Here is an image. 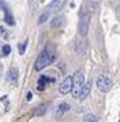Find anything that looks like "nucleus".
Masks as SVG:
<instances>
[{"instance_id":"9b49d317","label":"nucleus","mask_w":120,"mask_h":122,"mask_svg":"<svg viewBox=\"0 0 120 122\" xmlns=\"http://www.w3.org/2000/svg\"><path fill=\"white\" fill-rule=\"evenodd\" d=\"M86 51V41L85 40H76L75 41V52L82 55Z\"/></svg>"},{"instance_id":"f3484780","label":"nucleus","mask_w":120,"mask_h":122,"mask_svg":"<svg viewBox=\"0 0 120 122\" xmlns=\"http://www.w3.org/2000/svg\"><path fill=\"white\" fill-rule=\"evenodd\" d=\"M48 18H49V12H48V11H45L42 15H41V17L38 18V23H40V25H42V23L45 22L46 19H48Z\"/></svg>"},{"instance_id":"dca6fc26","label":"nucleus","mask_w":120,"mask_h":122,"mask_svg":"<svg viewBox=\"0 0 120 122\" xmlns=\"http://www.w3.org/2000/svg\"><path fill=\"white\" fill-rule=\"evenodd\" d=\"M83 122H98V119H97V117L96 115H93V114H87V115L85 117Z\"/></svg>"},{"instance_id":"1a4fd4ad","label":"nucleus","mask_w":120,"mask_h":122,"mask_svg":"<svg viewBox=\"0 0 120 122\" xmlns=\"http://www.w3.org/2000/svg\"><path fill=\"white\" fill-rule=\"evenodd\" d=\"M18 69L16 67H11L8 73H7V80L10 81V82H16L18 81Z\"/></svg>"},{"instance_id":"a211bd4d","label":"nucleus","mask_w":120,"mask_h":122,"mask_svg":"<svg viewBox=\"0 0 120 122\" xmlns=\"http://www.w3.org/2000/svg\"><path fill=\"white\" fill-rule=\"evenodd\" d=\"M26 44H27V40L26 41H25V43H22V44H19V47H18V48H19V54H23V52H25V50H26Z\"/></svg>"},{"instance_id":"f257e3e1","label":"nucleus","mask_w":120,"mask_h":122,"mask_svg":"<svg viewBox=\"0 0 120 122\" xmlns=\"http://www.w3.org/2000/svg\"><path fill=\"white\" fill-rule=\"evenodd\" d=\"M53 61H55V52L51 51L49 48H45V50L37 56L36 63H34V69H36L37 71H41V70H44L46 66H49Z\"/></svg>"},{"instance_id":"0eeeda50","label":"nucleus","mask_w":120,"mask_h":122,"mask_svg":"<svg viewBox=\"0 0 120 122\" xmlns=\"http://www.w3.org/2000/svg\"><path fill=\"white\" fill-rule=\"evenodd\" d=\"M53 81H55L53 78H48L46 76H41L40 80H38V82H37V89L38 91H44V89L46 88V84L53 82Z\"/></svg>"},{"instance_id":"2eb2a0df","label":"nucleus","mask_w":120,"mask_h":122,"mask_svg":"<svg viewBox=\"0 0 120 122\" xmlns=\"http://www.w3.org/2000/svg\"><path fill=\"white\" fill-rule=\"evenodd\" d=\"M4 21L8 25H15V21H14V18H12V15H11V12H10V10L8 8H4Z\"/></svg>"},{"instance_id":"423d86ee","label":"nucleus","mask_w":120,"mask_h":122,"mask_svg":"<svg viewBox=\"0 0 120 122\" xmlns=\"http://www.w3.org/2000/svg\"><path fill=\"white\" fill-rule=\"evenodd\" d=\"M64 4H65V0H52L48 6V10L52 12H57L63 8Z\"/></svg>"},{"instance_id":"4468645a","label":"nucleus","mask_w":120,"mask_h":122,"mask_svg":"<svg viewBox=\"0 0 120 122\" xmlns=\"http://www.w3.org/2000/svg\"><path fill=\"white\" fill-rule=\"evenodd\" d=\"M68 110H70V104H68V103H65V102H63V103L57 107V112H56V115L60 118V117L64 115L65 112H68Z\"/></svg>"},{"instance_id":"ddd939ff","label":"nucleus","mask_w":120,"mask_h":122,"mask_svg":"<svg viewBox=\"0 0 120 122\" xmlns=\"http://www.w3.org/2000/svg\"><path fill=\"white\" fill-rule=\"evenodd\" d=\"M64 17H61V15H57V17H55L53 19H52V22H51V26L55 29L57 28H61L63 25H64Z\"/></svg>"},{"instance_id":"20e7f679","label":"nucleus","mask_w":120,"mask_h":122,"mask_svg":"<svg viewBox=\"0 0 120 122\" xmlns=\"http://www.w3.org/2000/svg\"><path fill=\"white\" fill-rule=\"evenodd\" d=\"M112 80L108 77V76H105V74H101V76H98L97 78V86L98 89L101 91V92H106L109 89L112 88Z\"/></svg>"},{"instance_id":"5701e85b","label":"nucleus","mask_w":120,"mask_h":122,"mask_svg":"<svg viewBox=\"0 0 120 122\" xmlns=\"http://www.w3.org/2000/svg\"><path fill=\"white\" fill-rule=\"evenodd\" d=\"M29 4H30V6H32V4H33V0H29Z\"/></svg>"},{"instance_id":"6e6552de","label":"nucleus","mask_w":120,"mask_h":122,"mask_svg":"<svg viewBox=\"0 0 120 122\" xmlns=\"http://www.w3.org/2000/svg\"><path fill=\"white\" fill-rule=\"evenodd\" d=\"M96 10H97V4L94 3V1H86L85 4H83V11L87 12V14H96Z\"/></svg>"},{"instance_id":"9d476101","label":"nucleus","mask_w":120,"mask_h":122,"mask_svg":"<svg viewBox=\"0 0 120 122\" xmlns=\"http://www.w3.org/2000/svg\"><path fill=\"white\" fill-rule=\"evenodd\" d=\"M49 106H51L49 103H44V104H41V106H38V107H36V108H34V115H36V117L44 115V114L48 111Z\"/></svg>"},{"instance_id":"b1692460","label":"nucleus","mask_w":120,"mask_h":122,"mask_svg":"<svg viewBox=\"0 0 120 122\" xmlns=\"http://www.w3.org/2000/svg\"><path fill=\"white\" fill-rule=\"evenodd\" d=\"M119 18H120V10H119Z\"/></svg>"},{"instance_id":"f03ea898","label":"nucleus","mask_w":120,"mask_h":122,"mask_svg":"<svg viewBox=\"0 0 120 122\" xmlns=\"http://www.w3.org/2000/svg\"><path fill=\"white\" fill-rule=\"evenodd\" d=\"M83 81H85V77H83V73L82 71H76L72 76V89H71V93H72L74 97H79L82 86L85 84Z\"/></svg>"},{"instance_id":"39448f33","label":"nucleus","mask_w":120,"mask_h":122,"mask_svg":"<svg viewBox=\"0 0 120 122\" xmlns=\"http://www.w3.org/2000/svg\"><path fill=\"white\" fill-rule=\"evenodd\" d=\"M71 89H72V77H65L61 84H60V88H59V92L61 95H67L68 92H71Z\"/></svg>"},{"instance_id":"412c9836","label":"nucleus","mask_w":120,"mask_h":122,"mask_svg":"<svg viewBox=\"0 0 120 122\" xmlns=\"http://www.w3.org/2000/svg\"><path fill=\"white\" fill-rule=\"evenodd\" d=\"M32 97H33L32 92H29V93H27V100H29V102H30V100H32Z\"/></svg>"},{"instance_id":"f8f14e48","label":"nucleus","mask_w":120,"mask_h":122,"mask_svg":"<svg viewBox=\"0 0 120 122\" xmlns=\"http://www.w3.org/2000/svg\"><path fill=\"white\" fill-rule=\"evenodd\" d=\"M90 91H92V81H87V82L83 84V86H82L81 95H79V99H85L87 95L90 93Z\"/></svg>"},{"instance_id":"7ed1b4c3","label":"nucleus","mask_w":120,"mask_h":122,"mask_svg":"<svg viewBox=\"0 0 120 122\" xmlns=\"http://www.w3.org/2000/svg\"><path fill=\"white\" fill-rule=\"evenodd\" d=\"M90 14H87V12H82L81 14V19H79V28H78V30H79V34L81 36H86L87 34V30H89V23H90Z\"/></svg>"},{"instance_id":"aec40b11","label":"nucleus","mask_w":120,"mask_h":122,"mask_svg":"<svg viewBox=\"0 0 120 122\" xmlns=\"http://www.w3.org/2000/svg\"><path fill=\"white\" fill-rule=\"evenodd\" d=\"M7 32H5V29L3 28V26H0V36H4V37H7Z\"/></svg>"},{"instance_id":"4be33fe9","label":"nucleus","mask_w":120,"mask_h":122,"mask_svg":"<svg viewBox=\"0 0 120 122\" xmlns=\"http://www.w3.org/2000/svg\"><path fill=\"white\" fill-rule=\"evenodd\" d=\"M16 122H26V118H21V119H18Z\"/></svg>"},{"instance_id":"6ab92c4d","label":"nucleus","mask_w":120,"mask_h":122,"mask_svg":"<svg viewBox=\"0 0 120 122\" xmlns=\"http://www.w3.org/2000/svg\"><path fill=\"white\" fill-rule=\"evenodd\" d=\"M10 52H11V47L8 44H5L4 47H3V55L5 56V55H8Z\"/></svg>"}]
</instances>
